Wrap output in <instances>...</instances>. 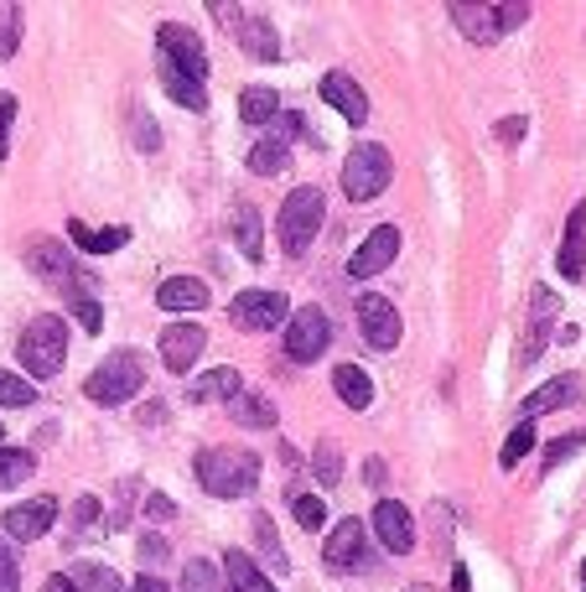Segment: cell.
Listing matches in <instances>:
<instances>
[{"instance_id":"5b68a950","label":"cell","mask_w":586,"mask_h":592,"mask_svg":"<svg viewBox=\"0 0 586 592\" xmlns=\"http://www.w3.org/2000/svg\"><path fill=\"white\" fill-rule=\"evenodd\" d=\"M390 178H394V161H390V151H384L379 140L353 146L348 161H343V193H348L353 203H369V197H379L384 187H390Z\"/></svg>"},{"instance_id":"4dcf8cb0","label":"cell","mask_w":586,"mask_h":592,"mask_svg":"<svg viewBox=\"0 0 586 592\" xmlns=\"http://www.w3.org/2000/svg\"><path fill=\"white\" fill-rule=\"evenodd\" d=\"M182 592H229V577H223V567H214L208 556H197V561L182 567Z\"/></svg>"},{"instance_id":"f5cc1de1","label":"cell","mask_w":586,"mask_h":592,"mask_svg":"<svg viewBox=\"0 0 586 592\" xmlns=\"http://www.w3.org/2000/svg\"><path fill=\"white\" fill-rule=\"evenodd\" d=\"M364 478H369V483H379V478H384V463H374V457H369V463H364Z\"/></svg>"},{"instance_id":"603a6c76","label":"cell","mask_w":586,"mask_h":592,"mask_svg":"<svg viewBox=\"0 0 586 592\" xmlns=\"http://www.w3.org/2000/svg\"><path fill=\"white\" fill-rule=\"evenodd\" d=\"M291 167V136H265V140H254L250 146V172L254 178H275V172H286Z\"/></svg>"},{"instance_id":"ba28073f","label":"cell","mask_w":586,"mask_h":592,"mask_svg":"<svg viewBox=\"0 0 586 592\" xmlns=\"http://www.w3.org/2000/svg\"><path fill=\"white\" fill-rule=\"evenodd\" d=\"M328 343H333V322H328L322 307H301V312H291V328H286V358L312 364V358L328 354Z\"/></svg>"},{"instance_id":"b9f144b4","label":"cell","mask_w":586,"mask_h":592,"mask_svg":"<svg viewBox=\"0 0 586 592\" xmlns=\"http://www.w3.org/2000/svg\"><path fill=\"white\" fill-rule=\"evenodd\" d=\"M337 474H343V453H337L333 442H322V447H317V478H322V483H337Z\"/></svg>"},{"instance_id":"7402d4cb","label":"cell","mask_w":586,"mask_h":592,"mask_svg":"<svg viewBox=\"0 0 586 592\" xmlns=\"http://www.w3.org/2000/svg\"><path fill=\"white\" fill-rule=\"evenodd\" d=\"M561 276L582 281L586 276V197L571 208L566 218V244H561Z\"/></svg>"},{"instance_id":"52a82bcc","label":"cell","mask_w":586,"mask_h":592,"mask_svg":"<svg viewBox=\"0 0 586 592\" xmlns=\"http://www.w3.org/2000/svg\"><path fill=\"white\" fill-rule=\"evenodd\" d=\"M214 16L218 21H234V37H239V47H244L250 58H260V62L280 58V37H275V26H271L265 11H239V5H223V0H218Z\"/></svg>"},{"instance_id":"83f0119b","label":"cell","mask_w":586,"mask_h":592,"mask_svg":"<svg viewBox=\"0 0 586 592\" xmlns=\"http://www.w3.org/2000/svg\"><path fill=\"white\" fill-rule=\"evenodd\" d=\"M229 421H234V426H250V432H271L275 406L265 395H234V400H229Z\"/></svg>"},{"instance_id":"d6a6232c","label":"cell","mask_w":586,"mask_h":592,"mask_svg":"<svg viewBox=\"0 0 586 592\" xmlns=\"http://www.w3.org/2000/svg\"><path fill=\"white\" fill-rule=\"evenodd\" d=\"M73 588L79 592H125V582H119L110 567H94V561H83V567H73Z\"/></svg>"},{"instance_id":"ac0fdd59","label":"cell","mask_w":586,"mask_h":592,"mask_svg":"<svg viewBox=\"0 0 586 592\" xmlns=\"http://www.w3.org/2000/svg\"><path fill=\"white\" fill-rule=\"evenodd\" d=\"M555 312H561V296L545 292V286H535V296H529V328H525V343H519V364H529V358L540 354L550 343V322H555Z\"/></svg>"},{"instance_id":"484cf974","label":"cell","mask_w":586,"mask_h":592,"mask_svg":"<svg viewBox=\"0 0 586 592\" xmlns=\"http://www.w3.org/2000/svg\"><path fill=\"white\" fill-rule=\"evenodd\" d=\"M234 395H244V379H239V369H208V375L193 379L187 400L208 406V400H234Z\"/></svg>"},{"instance_id":"4316f807","label":"cell","mask_w":586,"mask_h":592,"mask_svg":"<svg viewBox=\"0 0 586 592\" xmlns=\"http://www.w3.org/2000/svg\"><path fill=\"white\" fill-rule=\"evenodd\" d=\"M333 385H337V395H343V406H348V411H369V406H374V379L364 375L358 364H337Z\"/></svg>"},{"instance_id":"816d5d0a","label":"cell","mask_w":586,"mask_h":592,"mask_svg":"<svg viewBox=\"0 0 586 592\" xmlns=\"http://www.w3.org/2000/svg\"><path fill=\"white\" fill-rule=\"evenodd\" d=\"M130 592H166V588H161V577H146V572H140V577H136V588H130Z\"/></svg>"},{"instance_id":"44dd1931","label":"cell","mask_w":586,"mask_h":592,"mask_svg":"<svg viewBox=\"0 0 586 592\" xmlns=\"http://www.w3.org/2000/svg\"><path fill=\"white\" fill-rule=\"evenodd\" d=\"M157 307L161 312H203L208 307V286L197 276H172L157 286Z\"/></svg>"},{"instance_id":"681fc988","label":"cell","mask_w":586,"mask_h":592,"mask_svg":"<svg viewBox=\"0 0 586 592\" xmlns=\"http://www.w3.org/2000/svg\"><path fill=\"white\" fill-rule=\"evenodd\" d=\"M136 136H140V151H157V130H151V119L136 110Z\"/></svg>"},{"instance_id":"74e56055","label":"cell","mask_w":586,"mask_h":592,"mask_svg":"<svg viewBox=\"0 0 586 592\" xmlns=\"http://www.w3.org/2000/svg\"><path fill=\"white\" fill-rule=\"evenodd\" d=\"M21 42V5H0V58H16Z\"/></svg>"},{"instance_id":"ffe728a7","label":"cell","mask_w":586,"mask_h":592,"mask_svg":"<svg viewBox=\"0 0 586 592\" xmlns=\"http://www.w3.org/2000/svg\"><path fill=\"white\" fill-rule=\"evenodd\" d=\"M322 99H328L348 125H364V119H369V99H364V89H358L348 73H328V79H322Z\"/></svg>"},{"instance_id":"11a10c76","label":"cell","mask_w":586,"mask_h":592,"mask_svg":"<svg viewBox=\"0 0 586 592\" xmlns=\"http://www.w3.org/2000/svg\"><path fill=\"white\" fill-rule=\"evenodd\" d=\"M582 588H586V561H582Z\"/></svg>"},{"instance_id":"8d00e7d4","label":"cell","mask_w":586,"mask_h":592,"mask_svg":"<svg viewBox=\"0 0 586 592\" xmlns=\"http://www.w3.org/2000/svg\"><path fill=\"white\" fill-rule=\"evenodd\" d=\"M529 447H535V421H519V426L508 432V442H504V457H498V463H504V468H514V463H519V457H525Z\"/></svg>"},{"instance_id":"9f6ffc18","label":"cell","mask_w":586,"mask_h":592,"mask_svg":"<svg viewBox=\"0 0 586 592\" xmlns=\"http://www.w3.org/2000/svg\"><path fill=\"white\" fill-rule=\"evenodd\" d=\"M0 442H5V432H0Z\"/></svg>"},{"instance_id":"9c48e42d","label":"cell","mask_w":586,"mask_h":592,"mask_svg":"<svg viewBox=\"0 0 586 592\" xmlns=\"http://www.w3.org/2000/svg\"><path fill=\"white\" fill-rule=\"evenodd\" d=\"M229 317H234V328H244V333H271L280 317H291V301L280 292H239Z\"/></svg>"},{"instance_id":"8992f818","label":"cell","mask_w":586,"mask_h":592,"mask_svg":"<svg viewBox=\"0 0 586 592\" xmlns=\"http://www.w3.org/2000/svg\"><path fill=\"white\" fill-rule=\"evenodd\" d=\"M140 385H146V369H140L136 354H115L104 358L94 375L83 379V395L94 400V406H125V400H136Z\"/></svg>"},{"instance_id":"7a4b0ae2","label":"cell","mask_w":586,"mask_h":592,"mask_svg":"<svg viewBox=\"0 0 586 592\" xmlns=\"http://www.w3.org/2000/svg\"><path fill=\"white\" fill-rule=\"evenodd\" d=\"M447 16H451V26H457L468 42L493 47V42H504L514 26H525L529 5H525V0H504V5H493V0H457Z\"/></svg>"},{"instance_id":"9a60e30c","label":"cell","mask_w":586,"mask_h":592,"mask_svg":"<svg viewBox=\"0 0 586 592\" xmlns=\"http://www.w3.org/2000/svg\"><path fill=\"white\" fill-rule=\"evenodd\" d=\"M53 520H58V499L53 493H42V499H26L16 510H5V535L11 540H42V535L53 531Z\"/></svg>"},{"instance_id":"7bdbcfd3","label":"cell","mask_w":586,"mask_h":592,"mask_svg":"<svg viewBox=\"0 0 586 592\" xmlns=\"http://www.w3.org/2000/svg\"><path fill=\"white\" fill-rule=\"evenodd\" d=\"M0 592H21V567H16L11 540H0Z\"/></svg>"},{"instance_id":"2e32d148","label":"cell","mask_w":586,"mask_h":592,"mask_svg":"<svg viewBox=\"0 0 586 592\" xmlns=\"http://www.w3.org/2000/svg\"><path fill=\"white\" fill-rule=\"evenodd\" d=\"M157 79H161V89H166V99H176L182 110H193V115L208 110V83L193 79V73L176 58H166V53H157Z\"/></svg>"},{"instance_id":"8fae6325","label":"cell","mask_w":586,"mask_h":592,"mask_svg":"<svg viewBox=\"0 0 586 592\" xmlns=\"http://www.w3.org/2000/svg\"><path fill=\"white\" fill-rule=\"evenodd\" d=\"M358 328H364V338H369L379 354H390L394 343H400V312H394L390 296H379V292L358 296Z\"/></svg>"},{"instance_id":"30bf717a","label":"cell","mask_w":586,"mask_h":592,"mask_svg":"<svg viewBox=\"0 0 586 592\" xmlns=\"http://www.w3.org/2000/svg\"><path fill=\"white\" fill-rule=\"evenodd\" d=\"M322 561L333 572H358L369 561V531H364V520H337L328 546H322Z\"/></svg>"},{"instance_id":"60d3db41","label":"cell","mask_w":586,"mask_h":592,"mask_svg":"<svg viewBox=\"0 0 586 592\" xmlns=\"http://www.w3.org/2000/svg\"><path fill=\"white\" fill-rule=\"evenodd\" d=\"M99 525V499L94 493H83L79 504H73V540H79V535H89Z\"/></svg>"},{"instance_id":"f1b7e54d","label":"cell","mask_w":586,"mask_h":592,"mask_svg":"<svg viewBox=\"0 0 586 592\" xmlns=\"http://www.w3.org/2000/svg\"><path fill=\"white\" fill-rule=\"evenodd\" d=\"M223 577H229V592H275L271 588V577L254 567L244 551H229L223 556Z\"/></svg>"},{"instance_id":"3957f363","label":"cell","mask_w":586,"mask_h":592,"mask_svg":"<svg viewBox=\"0 0 586 592\" xmlns=\"http://www.w3.org/2000/svg\"><path fill=\"white\" fill-rule=\"evenodd\" d=\"M16 358L21 369L32 379H53L62 369V358H68V328H62V317H37L16 343Z\"/></svg>"},{"instance_id":"c3c4849f","label":"cell","mask_w":586,"mask_h":592,"mask_svg":"<svg viewBox=\"0 0 586 592\" xmlns=\"http://www.w3.org/2000/svg\"><path fill=\"white\" fill-rule=\"evenodd\" d=\"M146 514H151V520H172L176 504L166 499V493H151V504H146Z\"/></svg>"},{"instance_id":"f6af8a7d","label":"cell","mask_w":586,"mask_h":592,"mask_svg":"<svg viewBox=\"0 0 586 592\" xmlns=\"http://www.w3.org/2000/svg\"><path fill=\"white\" fill-rule=\"evenodd\" d=\"M73 312H79V322H83V333H99V328H104V312H99V301H94V296H83V292H73Z\"/></svg>"},{"instance_id":"836d02e7","label":"cell","mask_w":586,"mask_h":592,"mask_svg":"<svg viewBox=\"0 0 586 592\" xmlns=\"http://www.w3.org/2000/svg\"><path fill=\"white\" fill-rule=\"evenodd\" d=\"M234 244L250 260H260V214H254V208H244V203L234 208Z\"/></svg>"},{"instance_id":"d4e9b609","label":"cell","mask_w":586,"mask_h":592,"mask_svg":"<svg viewBox=\"0 0 586 592\" xmlns=\"http://www.w3.org/2000/svg\"><path fill=\"white\" fill-rule=\"evenodd\" d=\"M32 271H37L42 281H53V286H68V292H73V260H68V250L53 244V239L32 244Z\"/></svg>"},{"instance_id":"277c9868","label":"cell","mask_w":586,"mask_h":592,"mask_svg":"<svg viewBox=\"0 0 586 592\" xmlns=\"http://www.w3.org/2000/svg\"><path fill=\"white\" fill-rule=\"evenodd\" d=\"M322 214H328L322 187H296V193L280 203V250H286L291 260L312 250L317 229H322Z\"/></svg>"},{"instance_id":"db71d44e","label":"cell","mask_w":586,"mask_h":592,"mask_svg":"<svg viewBox=\"0 0 586 592\" xmlns=\"http://www.w3.org/2000/svg\"><path fill=\"white\" fill-rule=\"evenodd\" d=\"M451 588L468 592V567H451Z\"/></svg>"},{"instance_id":"f35d334b","label":"cell","mask_w":586,"mask_h":592,"mask_svg":"<svg viewBox=\"0 0 586 592\" xmlns=\"http://www.w3.org/2000/svg\"><path fill=\"white\" fill-rule=\"evenodd\" d=\"M291 514L301 520V525H307V531H317V525L328 520V510H322V499H317V493H296V499H291Z\"/></svg>"},{"instance_id":"4fadbf2b","label":"cell","mask_w":586,"mask_h":592,"mask_svg":"<svg viewBox=\"0 0 586 592\" xmlns=\"http://www.w3.org/2000/svg\"><path fill=\"white\" fill-rule=\"evenodd\" d=\"M157 53H166V58H176L193 79L208 83V47H203V37H197L193 26H182V21H166L157 32Z\"/></svg>"},{"instance_id":"e575fe53","label":"cell","mask_w":586,"mask_h":592,"mask_svg":"<svg viewBox=\"0 0 586 592\" xmlns=\"http://www.w3.org/2000/svg\"><path fill=\"white\" fill-rule=\"evenodd\" d=\"M32 400H37L32 379L11 375V369H0V406H5V411H21V406H32Z\"/></svg>"},{"instance_id":"f907efd6","label":"cell","mask_w":586,"mask_h":592,"mask_svg":"<svg viewBox=\"0 0 586 592\" xmlns=\"http://www.w3.org/2000/svg\"><path fill=\"white\" fill-rule=\"evenodd\" d=\"M42 592H79V588H73V577H47Z\"/></svg>"},{"instance_id":"1f68e13d","label":"cell","mask_w":586,"mask_h":592,"mask_svg":"<svg viewBox=\"0 0 586 592\" xmlns=\"http://www.w3.org/2000/svg\"><path fill=\"white\" fill-rule=\"evenodd\" d=\"M32 474H37V457L26 453V447H0V493L21 489Z\"/></svg>"},{"instance_id":"bcb514c9","label":"cell","mask_w":586,"mask_h":592,"mask_svg":"<svg viewBox=\"0 0 586 592\" xmlns=\"http://www.w3.org/2000/svg\"><path fill=\"white\" fill-rule=\"evenodd\" d=\"M11 119H16V94H0V161L11 157Z\"/></svg>"},{"instance_id":"5bb4252c","label":"cell","mask_w":586,"mask_h":592,"mask_svg":"<svg viewBox=\"0 0 586 592\" xmlns=\"http://www.w3.org/2000/svg\"><path fill=\"white\" fill-rule=\"evenodd\" d=\"M394 255H400V229H394V224H379V229H374V235L364 239L358 250H353L348 276H353V281L379 276V271H384V265H390Z\"/></svg>"},{"instance_id":"d590c367","label":"cell","mask_w":586,"mask_h":592,"mask_svg":"<svg viewBox=\"0 0 586 592\" xmlns=\"http://www.w3.org/2000/svg\"><path fill=\"white\" fill-rule=\"evenodd\" d=\"M172 561V546H166V535H140V567H146V577H157L161 567Z\"/></svg>"},{"instance_id":"d6986e66","label":"cell","mask_w":586,"mask_h":592,"mask_svg":"<svg viewBox=\"0 0 586 592\" xmlns=\"http://www.w3.org/2000/svg\"><path fill=\"white\" fill-rule=\"evenodd\" d=\"M571 400H582V375L545 379L540 390L525 395V421H535V415H545V411H561V406H571Z\"/></svg>"},{"instance_id":"cb8c5ba5","label":"cell","mask_w":586,"mask_h":592,"mask_svg":"<svg viewBox=\"0 0 586 592\" xmlns=\"http://www.w3.org/2000/svg\"><path fill=\"white\" fill-rule=\"evenodd\" d=\"M68 235H73V244H79L83 255H115V250L130 244V229H125V224H110V229H83L79 218H73V224H68Z\"/></svg>"},{"instance_id":"e0dca14e","label":"cell","mask_w":586,"mask_h":592,"mask_svg":"<svg viewBox=\"0 0 586 592\" xmlns=\"http://www.w3.org/2000/svg\"><path fill=\"white\" fill-rule=\"evenodd\" d=\"M374 535L384 540V551L405 556L415 546V520L405 504H394V499H384V504H374Z\"/></svg>"},{"instance_id":"ab89813d","label":"cell","mask_w":586,"mask_h":592,"mask_svg":"<svg viewBox=\"0 0 586 592\" xmlns=\"http://www.w3.org/2000/svg\"><path fill=\"white\" fill-rule=\"evenodd\" d=\"M254 531H260V546H265V556H271V567H280V572H291V567H286V556H280V546H275V525H271V514H254Z\"/></svg>"},{"instance_id":"6da1fadb","label":"cell","mask_w":586,"mask_h":592,"mask_svg":"<svg viewBox=\"0 0 586 592\" xmlns=\"http://www.w3.org/2000/svg\"><path fill=\"white\" fill-rule=\"evenodd\" d=\"M193 474L214 499H244V493H254L260 457L250 447H208V453L193 457Z\"/></svg>"},{"instance_id":"7c38bea8","label":"cell","mask_w":586,"mask_h":592,"mask_svg":"<svg viewBox=\"0 0 586 592\" xmlns=\"http://www.w3.org/2000/svg\"><path fill=\"white\" fill-rule=\"evenodd\" d=\"M157 349H161V358H166L172 375H187L197 358H203V349H208V333H203L197 322H166L157 338Z\"/></svg>"},{"instance_id":"ee69618b","label":"cell","mask_w":586,"mask_h":592,"mask_svg":"<svg viewBox=\"0 0 586 592\" xmlns=\"http://www.w3.org/2000/svg\"><path fill=\"white\" fill-rule=\"evenodd\" d=\"M586 447V432H571V436H555L550 442V453H545V468H555V463H566L571 453H582Z\"/></svg>"},{"instance_id":"7dc6e473","label":"cell","mask_w":586,"mask_h":592,"mask_svg":"<svg viewBox=\"0 0 586 592\" xmlns=\"http://www.w3.org/2000/svg\"><path fill=\"white\" fill-rule=\"evenodd\" d=\"M498 140H504V146H519V140H525V115H508L504 125H498Z\"/></svg>"},{"instance_id":"f546056e","label":"cell","mask_w":586,"mask_h":592,"mask_svg":"<svg viewBox=\"0 0 586 592\" xmlns=\"http://www.w3.org/2000/svg\"><path fill=\"white\" fill-rule=\"evenodd\" d=\"M239 115H244V125H271V119L280 115V94L265 89V83H250V89L239 94Z\"/></svg>"}]
</instances>
